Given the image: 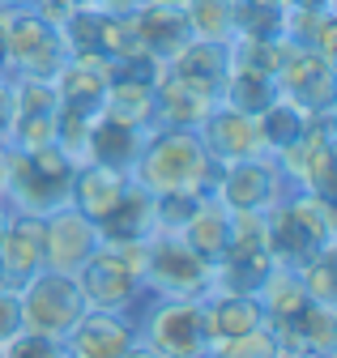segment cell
<instances>
[{
  "instance_id": "1",
  "label": "cell",
  "mask_w": 337,
  "mask_h": 358,
  "mask_svg": "<svg viewBox=\"0 0 337 358\" xmlns=\"http://www.w3.org/2000/svg\"><path fill=\"white\" fill-rule=\"evenodd\" d=\"M218 162L209 158L201 145L196 128H175V124H158L145 132L141 158L133 166V179L145 192H214L218 184Z\"/></svg>"
},
{
  "instance_id": "2",
  "label": "cell",
  "mask_w": 337,
  "mask_h": 358,
  "mask_svg": "<svg viewBox=\"0 0 337 358\" xmlns=\"http://www.w3.org/2000/svg\"><path fill=\"white\" fill-rule=\"evenodd\" d=\"M0 171H5V196L0 201H5L13 213L48 217V213L69 205L77 162L64 158L56 145H38V150L5 145L0 150Z\"/></svg>"
},
{
  "instance_id": "3",
  "label": "cell",
  "mask_w": 337,
  "mask_h": 358,
  "mask_svg": "<svg viewBox=\"0 0 337 358\" xmlns=\"http://www.w3.org/2000/svg\"><path fill=\"white\" fill-rule=\"evenodd\" d=\"M265 239L278 268H299L320 252L337 248V209L333 196L290 192L282 205L265 213Z\"/></svg>"
},
{
  "instance_id": "4",
  "label": "cell",
  "mask_w": 337,
  "mask_h": 358,
  "mask_svg": "<svg viewBox=\"0 0 337 358\" xmlns=\"http://www.w3.org/2000/svg\"><path fill=\"white\" fill-rule=\"evenodd\" d=\"M141 268H145V243H103L73 278L86 307L120 311L133 320V311L150 299Z\"/></svg>"
},
{
  "instance_id": "5",
  "label": "cell",
  "mask_w": 337,
  "mask_h": 358,
  "mask_svg": "<svg viewBox=\"0 0 337 358\" xmlns=\"http://www.w3.org/2000/svg\"><path fill=\"white\" fill-rule=\"evenodd\" d=\"M0 52H5V77L13 81H52L69 60L60 30L38 17L34 5H0Z\"/></svg>"
},
{
  "instance_id": "6",
  "label": "cell",
  "mask_w": 337,
  "mask_h": 358,
  "mask_svg": "<svg viewBox=\"0 0 337 358\" xmlns=\"http://www.w3.org/2000/svg\"><path fill=\"white\" fill-rule=\"evenodd\" d=\"M137 337L158 350L162 358H205L209 329H205V307L201 299H145L133 311Z\"/></svg>"
},
{
  "instance_id": "7",
  "label": "cell",
  "mask_w": 337,
  "mask_h": 358,
  "mask_svg": "<svg viewBox=\"0 0 337 358\" xmlns=\"http://www.w3.org/2000/svg\"><path fill=\"white\" fill-rule=\"evenodd\" d=\"M145 294L154 299H205L214 290V268L201 260L180 231H154L145 239Z\"/></svg>"
},
{
  "instance_id": "8",
  "label": "cell",
  "mask_w": 337,
  "mask_h": 358,
  "mask_svg": "<svg viewBox=\"0 0 337 358\" xmlns=\"http://www.w3.org/2000/svg\"><path fill=\"white\" fill-rule=\"evenodd\" d=\"M17 307H22V329L26 333L64 341L69 329L81 320V311H86V299L77 290V278L43 268L34 282H26V290H17Z\"/></svg>"
},
{
  "instance_id": "9",
  "label": "cell",
  "mask_w": 337,
  "mask_h": 358,
  "mask_svg": "<svg viewBox=\"0 0 337 358\" xmlns=\"http://www.w3.org/2000/svg\"><path fill=\"white\" fill-rule=\"evenodd\" d=\"M290 179L278 166L273 154H257V158H243V162H227L218 171V184L214 196L231 209V213H269L273 205H282L290 196Z\"/></svg>"
},
{
  "instance_id": "10",
  "label": "cell",
  "mask_w": 337,
  "mask_h": 358,
  "mask_svg": "<svg viewBox=\"0 0 337 358\" xmlns=\"http://www.w3.org/2000/svg\"><path fill=\"white\" fill-rule=\"evenodd\" d=\"M333 150H337V111L312 115L303 137L278 154V166L286 171L294 192L333 196Z\"/></svg>"
},
{
  "instance_id": "11",
  "label": "cell",
  "mask_w": 337,
  "mask_h": 358,
  "mask_svg": "<svg viewBox=\"0 0 337 358\" xmlns=\"http://www.w3.org/2000/svg\"><path fill=\"white\" fill-rule=\"evenodd\" d=\"M278 94L290 99L294 107H303L308 115L337 111V60L286 43V56L278 69Z\"/></svg>"
},
{
  "instance_id": "12",
  "label": "cell",
  "mask_w": 337,
  "mask_h": 358,
  "mask_svg": "<svg viewBox=\"0 0 337 358\" xmlns=\"http://www.w3.org/2000/svg\"><path fill=\"white\" fill-rule=\"evenodd\" d=\"M103 248V235H99V222H90L86 213H77L73 205L56 209L43 217V260L52 273H77L94 252Z\"/></svg>"
},
{
  "instance_id": "13",
  "label": "cell",
  "mask_w": 337,
  "mask_h": 358,
  "mask_svg": "<svg viewBox=\"0 0 337 358\" xmlns=\"http://www.w3.org/2000/svg\"><path fill=\"white\" fill-rule=\"evenodd\" d=\"M48 268L43 260V217L34 213H13L5 222V239H0V290H26Z\"/></svg>"
},
{
  "instance_id": "14",
  "label": "cell",
  "mask_w": 337,
  "mask_h": 358,
  "mask_svg": "<svg viewBox=\"0 0 337 358\" xmlns=\"http://www.w3.org/2000/svg\"><path fill=\"white\" fill-rule=\"evenodd\" d=\"M107 81H111V60H103V56H69L64 69L52 77L56 111L77 115V120H99Z\"/></svg>"
},
{
  "instance_id": "15",
  "label": "cell",
  "mask_w": 337,
  "mask_h": 358,
  "mask_svg": "<svg viewBox=\"0 0 337 358\" xmlns=\"http://www.w3.org/2000/svg\"><path fill=\"white\" fill-rule=\"evenodd\" d=\"M133 341H137V324L129 316L86 307L60 345H64V358H124V350Z\"/></svg>"
},
{
  "instance_id": "16",
  "label": "cell",
  "mask_w": 337,
  "mask_h": 358,
  "mask_svg": "<svg viewBox=\"0 0 337 358\" xmlns=\"http://www.w3.org/2000/svg\"><path fill=\"white\" fill-rule=\"evenodd\" d=\"M278 354L286 358H333L337 354V307L303 303L290 320L269 324Z\"/></svg>"
},
{
  "instance_id": "17",
  "label": "cell",
  "mask_w": 337,
  "mask_h": 358,
  "mask_svg": "<svg viewBox=\"0 0 337 358\" xmlns=\"http://www.w3.org/2000/svg\"><path fill=\"white\" fill-rule=\"evenodd\" d=\"M196 132H201V145L209 150V158H214L218 166L265 154V150H261L257 120L243 115V111H231V107H222V103H218L214 111H209V115L196 124Z\"/></svg>"
},
{
  "instance_id": "18",
  "label": "cell",
  "mask_w": 337,
  "mask_h": 358,
  "mask_svg": "<svg viewBox=\"0 0 337 358\" xmlns=\"http://www.w3.org/2000/svg\"><path fill=\"white\" fill-rule=\"evenodd\" d=\"M158 231V217H154V192H145L137 179H129L124 196L111 205V213L99 222V235L103 243H145Z\"/></svg>"
},
{
  "instance_id": "19",
  "label": "cell",
  "mask_w": 337,
  "mask_h": 358,
  "mask_svg": "<svg viewBox=\"0 0 337 358\" xmlns=\"http://www.w3.org/2000/svg\"><path fill=\"white\" fill-rule=\"evenodd\" d=\"M137 22V38H141V52L154 56L158 64H166L171 56H180L188 43H192V30L184 22V13L175 5H141L133 13Z\"/></svg>"
},
{
  "instance_id": "20",
  "label": "cell",
  "mask_w": 337,
  "mask_h": 358,
  "mask_svg": "<svg viewBox=\"0 0 337 358\" xmlns=\"http://www.w3.org/2000/svg\"><path fill=\"white\" fill-rule=\"evenodd\" d=\"M205 329L209 341H227V337H243V333H257L269 329V316L257 294H205Z\"/></svg>"
},
{
  "instance_id": "21",
  "label": "cell",
  "mask_w": 337,
  "mask_h": 358,
  "mask_svg": "<svg viewBox=\"0 0 337 358\" xmlns=\"http://www.w3.org/2000/svg\"><path fill=\"white\" fill-rule=\"evenodd\" d=\"M133 175L124 171H111V166H99V162H81L73 171V192H69V205L77 213H86L90 222H103L111 213V205L124 196Z\"/></svg>"
},
{
  "instance_id": "22",
  "label": "cell",
  "mask_w": 337,
  "mask_h": 358,
  "mask_svg": "<svg viewBox=\"0 0 337 358\" xmlns=\"http://www.w3.org/2000/svg\"><path fill=\"white\" fill-rule=\"evenodd\" d=\"M141 145H145V132L99 115L90 124V132H86V162H99V166H111V171L133 175V166L141 158Z\"/></svg>"
},
{
  "instance_id": "23",
  "label": "cell",
  "mask_w": 337,
  "mask_h": 358,
  "mask_svg": "<svg viewBox=\"0 0 337 358\" xmlns=\"http://www.w3.org/2000/svg\"><path fill=\"white\" fill-rule=\"evenodd\" d=\"M115 124H129L137 132L158 128V103H154V81H133V77H111L107 94H103V111Z\"/></svg>"
},
{
  "instance_id": "24",
  "label": "cell",
  "mask_w": 337,
  "mask_h": 358,
  "mask_svg": "<svg viewBox=\"0 0 337 358\" xmlns=\"http://www.w3.org/2000/svg\"><path fill=\"white\" fill-rule=\"evenodd\" d=\"M180 235L188 239V248H192L201 260H209V268H214V260H218V256L227 252V243H231V209H227L214 192H205L201 205L192 209V217L184 222Z\"/></svg>"
},
{
  "instance_id": "25",
  "label": "cell",
  "mask_w": 337,
  "mask_h": 358,
  "mask_svg": "<svg viewBox=\"0 0 337 358\" xmlns=\"http://www.w3.org/2000/svg\"><path fill=\"white\" fill-rule=\"evenodd\" d=\"M278 99V77L269 73H257V69H248L239 60L227 64V77H222V107L231 111H243V115H261L269 103Z\"/></svg>"
},
{
  "instance_id": "26",
  "label": "cell",
  "mask_w": 337,
  "mask_h": 358,
  "mask_svg": "<svg viewBox=\"0 0 337 358\" xmlns=\"http://www.w3.org/2000/svg\"><path fill=\"white\" fill-rule=\"evenodd\" d=\"M282 38L337 60V13L333 9H286Z\"/></svg>"
},
{
  "instance_id": "27",
  "label": "cell",
  "mask_w": 337,
  "mask_h": 358,
  "mask_svg": "<svg viewBox=\"0 0 337 358\" xmlns=\"http://www.w3.org/2000/svg\"><path fill=\"white\" fill-rule=\"evenodd\" d=\"M252 120H257V132H261V150L278 158L282 150H290L294 141L303 137V128H308V120H312V115H308L303 107H294L290 99H282V94H278L261 115H252Z\"/></svg>"
},
{
  "instance_id": "28",
  "label": "cell",
  "mask_w": 337,
  "mask_h": 358,
  "mask_svg": "<svg viewBox=\"0 0 337 358\" xmlns=\"http://www.w3.org/2000/svg\"><path fill=\"white\" fill-rule=\"evenodd\" d=\"M180 13H184L192 38H201V43H222V48H231V38H235L231 0H184Z\"/></svg>"
},
{
  "instance_id": "29",
  "label": "cell",
  "mask_w": 337,
  "mask_h": 358,
  "mask_svg": "<svg viewBox=\"0 0 337 358\" xmlns=\"http://www.w3.org/2000/svg\"><path fill=\"white\" fill-rule=\"evenodd\" d=\"M257 299H261V307H265L269 324H282V320H290L294 311H299V307L308 303V294H303V286H299V273H294V268H273V273L265 278V286L257 290Z\"/></svg>"
},
{
  "instance_id": "30",
  "label": "cell",
  "mask_w": 337,
  "mask_h": 358,
  "mask_svg": "<svg viewBox=\"0 0 337 358\" xmlns=\"http://www.w3.org/2000/svg\"><path fill=\"white\" fill-rule=\"evenodd\" d=\"M231 13H235V34H248V38H282L286 0H231Z\"/></svg>"
},
{
  "instance_id": "31",
  "label": "cell",
  "mask_w": 337,
  "mask_h": 358,
  "mask_svg": "<svg viewBox=\"0 0 337 358\" xmlns=\"http://www.w3.org/2000/svg\"><path fill=\"white\" fill-rule=\"evenodd\" d=\"M299 286L308 294V303H320V307H337V248L320 252L316 260L299 264Z\"/></svg>"
},
{
  "instance_id": "32",
  "label": "cell",
  "mask_w": 337,
  "mask_h": 358,
  "mask_svg": "<svg viewBox=\"0 0 337 358\" xmlns=\"http://www.w3.org/2000/svg\"><path fill=\"white\" fill-rule=\"evenodd\" d=\"M278 341L273 329H257V333H243V337H227V341H209L205 358H273Z\"/></svg>"
},
{
  "instance_id": "33",
  "label": "cell",
  "mask_w": 337,
  "mask_h": 358,
  "mask_svg": "<svg viewBox=\"0 0 337 358\" xmlns=\"http://www.w3.org/2000/svg\"><path fill=\"white\" fill-rule=\"evenodd\" d=\"M205 192H158L154 196V217L158 231H184V222L192 217V209L201 205Z\"/></svg>"
},
{
  "instance_id": "34",
  "label": "cell",
  "mask_w": 337,
  "mask_h": 358,
  "mask_svg": "<svg viewBox=\"0 0 337 358\" xmlns=\"http://www.w3.org/2000/svg\"><path fill=\"white\" fill-rule=\"evenodd\" d=\"M0 354H5V358H64V345L52 341V337H38V333L22 329L13 341L0 345Z\"/></svg>"
},
{
  "instance_id": "35",
  "label": "cell",
  "mask_w": 337,
  "mask_h": 358,
  "mask_svg": "<svg viewBox=\"0 0 337 358\" xmlns=\"http://www.w3.org/2000/svg\"><path fill=\"white\" fill-rule=\"evenodd\" d=\"M22 333V307H17V294L13 290H0V345L13 341Z\"/></svg>"
},
{
  "instance_id": "36",
  "label": "cell",
  "mask_w": 337,
  "mask_h": 358,
  "mask_svg": "<svg viewBox=\"0 0 337 358\" xmlns=\"http://www.w3.org/2000/svg\"><path fill=\"white\" fill-rule=\"evenodd\" d=\"M9 128H13V77H0V150L9 145Z\"/></svg>"
},
{
  "instance_id": "37",
  "label": "cell",
  "mask_w": 337,
  "mask_h": 358,
  "mask_svg": "<svg viewBox=\"0 0 337 358\" xmlns=\"http://www.w3.org/2000/svg\"><path fill=\"white\" fill-rule=\"evenodd\" d=\"M145 5V0H94L90 9H99V13H115V17H124V13H137Z\"/></svg>"
},
{
  "instance_id": "38",
  "label": "cell",
  "mask_w": 337,
  "mask_h": 358,
  "mask_svg": "<svg viewBox=\"0 0 337 358\" xmlns=\"http://www.w3.org/2000/svg\"><path fill=\"white\" fill-rule=\"evenodd\" d=\"M124 358H162V354H158V350H150V345H145V341L137 337V341H133L129 350H124Z\"/></svg>"
},
{
  "instance_id": "39",
  "label": "cell",
  "mask_w": 337,
  "mask_h": 358,
  "mask_svg": "<svg viewBox=\"0 0 337 358\" xmlns=\"http://www.w3.org/2000/svg\"><path fill=\"white\" fill-rule=\"evenodd\" d=\"M337 0H286V9H333Z\"/></svg>"
},
{
  "instance_id": "40",
  "label": "cell",
  "mask_w": 337,
  "mask_h": 358,
  "mask_svg": "<svg viewBox=\"0 0 337 358\" xmlns=\"http://www.w3.org/2000/svg\"><path fill=\"white\" fill-rule=\"evenodd\" d=\"M5 222H9V205L0 201V239H5Z\"/></svg>"
},
{
  "instance_id": "41",
  "label": "cell",
  "mask_w": 337,
  "mask_h": 358,
  "mask_svg": "<svg viewBox=\"0 0 337 358\" xmlns=\"http://www.w3.org/2000/svg\"><path fill=\"white\" fill-rule=\"evenodd\" d=\"M145 5H175V9H180L184 0H145Z\"/></svg>"
},
{
  "instance_id": "42",
  "label": "cell",
  "mask_w": 337,
  "mask_h": 358,
  "mask_svg": "<svg viewBox=\"0 0 337 358\" xmlns=\"http://www.w3.org/2000/svg\"><path fill=\"white\" fill-rule=\"evenodd\" d=\"M0 5H34V0H0Z\"/></svg>"
},
{
  "instance_id": "43",
  "label": "cell",
  "mask_w": 337,
  "mask_h": 358,
  "mask_svg": "<svg viewBox=\"0 0 337 358\" xmlns=\"http://www.w3.org/2000/svg\"><path fill=\"white\" fill-rule=\"evenodd\" d=\"M0 196H5V171H0Z\"/></svg>"
},
{
  "instance_id": "44",
  "label": "cell",
  "mask_w": 337,
  "mask_h": 358,
  "mask_svg": "<svg viewBox=\"0 0 337 358\" xmlns=\"http://www.w3.org/2000/svg\"><path fill=\"white\" fill-rule=\"evenodd\" d=\"M0 77H5V52H0Z\"/></svg>"
},
{
  "instance_id": "45",
  "label": "cell",
  "mask_w": 337,
  "mask_h": 358,
  "mask_svg": "<svg viewBox=\"0 0 337 358\" xmlns=\"http://www.w3.org/2000/svg\"><path fill=\"white\" fill-rule=\"evenodd\" d=\"M73 5H94V0H73Z\"/></svg>"
},
{
  "instance_id": "46",
  "label": "cell",
  "mask_w": 337,
  "mask_h": 358,
  "mask_svg": "<svg viewBox=\"0 0 337 358\" xmlns=\"http://www.w3.org/2000/svg\"><path fill=\"white\" fill-rule=\"evenodd\" d=\"M273 358H286V354H273Z\"/></svg>"
},
{
  "instance_id": "47",
  "label": "cell",
  "mask_w": 337,
  "mask_h": 358,
  "mask_svg": "<svg viewBox=\"0 0 337 358\" xmlns=\"http://www.w3.org/2000/svg\"><path fill=\"white\" fill-rule=\"evenodd\" d=\"M0 358H5V354H0Z\"/></svg>"
}]
</instances>
